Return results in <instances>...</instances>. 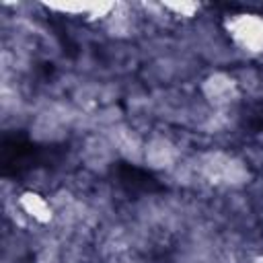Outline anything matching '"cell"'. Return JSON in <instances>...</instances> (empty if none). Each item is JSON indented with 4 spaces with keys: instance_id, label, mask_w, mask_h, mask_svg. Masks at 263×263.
Returning a JSON list of instances; mask_svg holds the SVG:
<instances>
[{
    "instance_id": "cell-6",
    "label": "cell",
    "mask_w": 263,
    "mask_h": 263,
    "mask_svg": "<svg viewBox=\"0 0 263 263\" xmlns=\"http://www.w3.org/2000/svg\"><path fill=\"white\" fill-rule=\"evenodd\" d=\"M18 208H21V212L25 216L33 218L39 224H45V222H49L53 218V210H51L49 201L45 197L33 193V191H27V193H23L18 197Z\"/></svg>"
},
{
    "instance_id": "cell-7",
    "label": "cell",
    "mask_w": 263,
    "mask_h": 263,
    "mask_svg": "<svg viewBox=\"0 0 263 263\" xmlns=\"http://www.w3.org/2000/svg\"><path fill=\"white\" fill-rule=\"evenodd\" d=\"M160 8H162L164 12H173L175 16L191 18L195 12H199L201 4H199V2H162Z\"/></svg>"
},
{
    "instance_id": "cell-5",
    "label": "cell",
    "mask_w": 263,
    "mask_h": 263,
    "mask_svg": "<svg viewBox=\"0 0 263 263\" xmlns=\"http://www.w3.org/2000/svg\"><path fill=\"white\" fill-rule=\"evenodd\" d=\"M144 144L146 142L127 127H117L111 138V148H115L127 160L134 158L136 162H144Z\"/></svg>"
},
{
    "instance_id": "cell-3",
    "label": "cell",
    "mask_w": 263,
    "mask_h": 263,
    "mask_svg": "<svg viewBox=\"0 0 263 263\" xmlns=\"http://www.w3.org/2000/svg\"><path fill=\"white\" fill-rule=\"evenodd\" d=\"M201 90H203V97L208 99V103L216 109H226L230 105H234L240 97V90H238V82L224 74V72H214L210 74L203 84H201Z\"/></svg>"
},
{
    "instance_id": "cell-1",
    "label": "cell",
    "mask_w": 263,
    "mask_h": 263,
    "mask_svg": "<svg viewBox=\"0 0 263 263\" xmlns=\"http://www.w3.org/2000/svg\"><path fill=\"white\" fill-rule=\"evenodd\" d=\"M201 175L224 187H238L249 179V171L242 160H238L232 154L224 152H212L201 160Z\"/></svg>"
},
{
    "instance_id": "cell-2",
    "label": "cell",
    "mask_w": 263,
    "mask_h": 263,
    "mask_svg": "<svg viewBox=\"0 0 263 263\" xmlns=\"http://www.w3.org/2000/svg\"><path fill=\"white\" fill-rule=\"evenodd\" d=\"M226 29L236 47H240L247 53H263V14H232L226 21Z\"/></svg>"
},
{
    "instance_id": "cell-4",
    "label": "cell",
    "mask_w": 263,
    "mask_h": 263,
    "mask_svg": "<svg viewBox=\"0 0 263 263\" xmlns=\"http://www.w3.org/2000/svg\"><path fill=\"white\" fill-rule=\"evenodd\" d=\"M179 162V150L177 146L162 136H154L146 140L144 144V164L156 171H168L175 168Z\"/></svg>"
},
{
    "instance_id": "cell-8",
    "label": "cell",
    "mask_w": 263,
    "mask_h": 263,
    "mask_svg": "<svg viewBox=\"0 0 263 263\" xmlns=\"http://www.w3.org/2000/svg\"><path fill=\"white\" fill-rule=\"evenodd\" d=\"M255 263H263V259H257V261H255Z\"/></svg>"
}]
</instances>
